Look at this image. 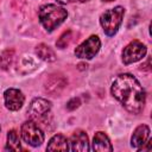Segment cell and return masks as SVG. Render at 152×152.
I'll return each mask as SVG.
<instances>
[{
  "instance_id": "1",
  "label": "cell",
  "mask_w": 152,
  "mask_h": 152,
  "mask_svg": "<svg viewBox=\"0 0 152 152\" xmlns=\"http://www.w3.org/2000/svg\"><path fill=\"white\" fill-rule=\"evenodd\" d=\"M112 95L131 114H139L145 107L146 95L139 81L131 74H120L110 87Z\"/></svg>"
},
{
  "instance_id": "2",
  "label": "cell",
  "mask_w": 152,
  "mask_h": 152,
  "mask_svg": "<svg viewBox=\"0 0 152 152\" xmlns=\"http://www.w3.org/2000/svg\"><path fill=\"white\" fill-rule=\"evenodd\" d=\"M38 17L42 26L48 32H52L66 19L68 12L62 6L55 4H46L39 8Z\"/></svg>"
},
{
  "instance_id": "3",
  "label": "cell",
  "mask_w": 152,
  "mask_h": 152,
  "mask_svg": "<svg viewBox=\"0 0 152 152\" xmlns=\"http://www.w3.org/2000/svg\"><path fill=\"white\" fill-rule=\"evenodd\" d=\"M124 15H125V8L122 6H115L113 8L104 11L101 14L100 24L103 28V32L108 37H112L118 32L122 23Z\"/></svg>"
},
{
  "instance_id": "4",
  "label": "cell",
  "mask_w": 152,
  "mask_h": 152,
  "mask_svg": "<svg viewBox=\"0 0 152 152\" xmlns=\"http://www.w3.org/2000/svg\"><path fill=\"white\" fill-rule=\"evenodd\" d=\"M20 134L23 140L33 147L40 146L44 142V132L42 131V128L37 125V122L34 120H27L25 121L21 127H20Z\"/></svg>"
},
{
  "instance_id": "5",
  "label": "cell",
  "mask_w": 152,
  "mask_h": 152,
  "mask_svg": "<svg viewBox=\"0 0 152 152\" xmlns=\"http://www.w3.org/2000/svg\"><path fill=\"white\" fill-rule=\"evenodd\" d=\"M101 48V40L97 36L93 34L89 38H87L84 42H82L74 51L75 56L81 59H91L94 58Z\"/></svg>"
},
{
  "instance_id": "6",
  "label": "cell",
  "mask_w": 152,
  "mask_h": 152,
  "mask_svg": "<svg viewBox=\"0 0 152 152\" xmlns=\"http://www.w3.org/2000/svg\"><path fill=\"white\" fill-rule=\"evenodd\" d=\"M146 52H147V49H146L145 44H142L139 40H133L124 48V50H122V62L126 65L135 63V62L142 59L145 57Z\"/></svg>"
},
{
  "instance_id": "7",
  "label": "cell",
  "mask_w": 152,
  "mask_h": 152,
  "mask_svg": "<svg viewBox=\"0 0 152 152\" xmlns=\"http://www.w3.org/2000/svg\"><path fill=\"white\" fill-rule=\"evenodd\" d=\"M51 107L52 106L49 100L43 99V97H36L31 101L27 108V114L32 120L42 119L51 110Z\"/></svg>"
},
{
  "instance_id": "8",
  "label": "cell",
  "mask_w": 152,
  "mask_h": 152,
  "mask_svg": "<svg viewBox=\"0 0 152 152\" xmlns=\"http://www.w3.org/2000/svg\"><path fill=\"white\" fill-rule=\"evenodd\" d=\"M4 101H5V106L8 110L15 112L23 107L25 96L21 90L15 89V88H8L4 93Z\"/></svg>"
},
{
  "instance_id": "9",
  "label": "cell",
  "mask_w": 152,
  "mask_h": 152,
  "mask_svg": "<svg viewBox=\"0 0 152 152\" xmlns=\"http://www.w3.org/2000/svg\"><path fill=\"white\" fill-rule=\"evenodd\" d=\"M70 144V150L71 151H80V152H86L89 150V140L88 135L82 129H76L72 135L70 137L69 140Z\"/></svg>"
},
{
  "instance_id": "10",
  "label": "cell",
  "mask_w": 152,
  "mask_h": 152,
  "mask_svg": "<svg viewBox=\"0 0 152 152\" xmlns=\"http://www.w3.org/2000/svg\"><path fill=\"white\" fill-rule=\"evenodd\" d=\"M150 139V128L147 125H139L132 134L131 138V146L135 150H139L145 142Z\"/></svg>"
},
{
  "instance_id": "11",
  "label": "cell",
  "mask_w": 152,
  "mask_h": 152,
  "mask_svg": "<svg viewBox=\"0 0 152 152\" xmlns=\"http://www.w3.org/2000/svg\"><path fill=\"white\" fill-rule=\"evenodd\" d=\"M91 150L93 151H99V152H106V151H113V146L110 144L109 138L107 137V134L104 132H96L94 138H93V142H91Z\"/></svg>"
},
{
  "instance_id": "12",
  "label": "cell",
  "mask_w": 152,
  "mask_h": 152,
  "mask_svg": "<svg viewBox=\"0 0 152 152\" xmlns=\"http://www.w3.org/2000/svg\"><path fill=\"white\" fill-rule=\"evenodd\" d=\"M48 151H68L69 150V141L63 134H55L46 146Z\"/></svg>"
},
{
  "instance_id": "13",
  "label": "cell",
  "mask_w": 152,
  "mask_h": 152,
  "mask_svg": "<svg viewBox=\"0 0 152 152\" xmlns=\"http://www.w3.org/2000/svg\"><path fill=\"white\" fill-rule=\"evenodd\" d=\"M66 84V81L63 80L62 76H58L57 78V75H53V77H51L48 82H46V86H45V89L52 94H58Z\"/></svg>"
},
{
  "instance_id": "14",
  "label": "cell",
  "mask_w": 152,
  "mask_h": 152,
  "mask_svg": "<svg viewBox=\"0 0 152 152\" xmlns=\"http://www.w3.org/2000/svg\"><path fill=\"white\" fill-rule=\"evenodd\" d=\"M36 53L38 55V57H39L40 59L46 61V62H53V61L56 59V55H55L53 50H52L49 45H46V44H44V43L37 45V48H36Z\"/></svg>"
},
{
  "instance_id": "15",
  "label": "cell",
  "mask_w": 152,
  "mask_h": 152,
  "mask_svg": "<svg viewBox=\"0 0 152 152\" xmlns=\"http://www.w3.org/2000/svg\"><path fill=\"white\" fill-rule=\"evenodd\" d=\"M5 150H7V151H20L21 150L19 134L17 133L15 129L8 131V133H7V144H6Z\"/></svg>"
},
{
  "instance_id": "16",
  "label": "cell",
  "mask_w": 152,
  "mask_h": 152,
  "mask_svg": "<svg viewBox=\"0 0 152 152\" xmlns=\"http://www.w3.org/2000/svg\"><path fill=\"white\" fill-rule=\"evenodd\" d=\"M13 58H14V50H12V49H6V50L1 53V56H0V68L4 69V70L10 69V66L12 65Z\"/></svg>"
},
{
  "instance_id": "17",
  "label": "cell",
  "mask_w": 152,
  "mask_h": 152,
  "mask_svg": "<svg viewBox=\"0 0 152 152\" xmlns=\"http://www.w3.org/2000/svg\"><path fill=\"white\" fill-rule=\"evenodd\" d=\"M70 40H71V31L68 30V31H65V32H63V33L61 34V37H59L58 40L56 42V45H57V48H59V49H64V48H66V46L69 45Z\"/></svg>"
},
{
  "instance_id": "18",
  "label": "cell",
  "mask_w": 152,
  "mask_h": 152,
  "mask_svg": "<svg viewBox=\"0 0 152 152\" xmlns=\"http://www.w3.org/2000/svg\"><path fill=\"white\" fill-rule=\"evenodd\" d=\"M80 104H81L80 99H78V97H72L71 100L68 101L66 108H68V110H74V109H76V108H78Z\"/></svg>"
},
{
  "instance_id": "19",
  "label": "cell",
  "mask_w": 152,
  "mask_h": 152,
  "mask_svg": "<svg viewBox=\"0 0 152 152\" xmlns=\"http://www.w3.org/2000/svg\"><path fill=\"white\" fill-rule=\"evenodd\" d=\"M59 4H68V2H70L71 0H57Z\"/></svg>"
},
{
  "instance_id": "20",
  "label": "cell",
  "mask_w": 152,
  "mask_h": 152,
  "mask_svg": "<svg viewBox=\"0 0 152 152\" xmlns=\"http://www.w3.org/2000/svg\"><path fill=\"white\" fill-rule=\"evenodd\" d=\"M102 1H106V2H109V1H114V0H102Z\"/></svg>"
},
{
  "instance_id": "21",
  "label": "cell",
  "mask_w": 152,
  "mask_h": 152,
  "mask_svg": "<svg viewBox=\"0 0 152 152\" xmlns=\"http://www.w3.org/2000/svg\"><path fill=\"white\" fill-rule=\"evenodd\" d=\"M0 131H1V127H0Z\"/></svg>"
}]
</instances>
